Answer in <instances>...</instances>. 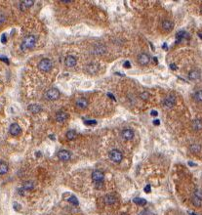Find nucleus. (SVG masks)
<instances>
[{"mask_svg": "<svg viewBox=\"0 0 202 215\" xmlns=\"http://www.w3.org/2000/svg\"><path fill=\"white\" fill-rule=\"evenodd\" d=\"M5 21H6V17L3 15V14L0 13V25L3 24V23H4Z\"/></svg>", "mask_w": 202, "mask_h": 215, "instance_id": "obj_31", "label": "nucleus"}, {"mask_svg": "<svg viewBox=\"0 0 202 215\" xmlns=\"http://www.w3.org/2000/svg\"><path fill=\"white\" fill-rule=\"evenodd\" d=\"M70 156H71V155H70V153L69 152V151L61 150V151H60V152L58 153V158H59V159H61V161H69Z\"/></svg>", "mask_w": 202, "mask_h": 215, "instance_id": "obj_6", "label": "nucleus"}, {"mask_svg": "<svg viewBox=\"0 0 202 215\" xmlns=\"http://www.w3.org/2000/svg\"><path fill=\"white\" fill-rule=\"evenodd\" d=\"M121 135H122V138L125 139V140H132L134 137V132L131 129H124L122 131Z\"/></svg>", "mask_w": 202, "mask_h": 215, "instance_id": "obj_12", "label": "nucleus"}, {"mask_svg": "<svg viewBox=\"0 0 202 215\" xmlns=\"http://www.w3.org/2000/svg\"><path fill=\"white\" fill-rule=\"evenodd\" d=\"M170 68H171L172 69H177V66H175V65L171 64V65H170Z\"/></svg>", "mask_w": 202, "mask_h": 215, "instance_id": "obj_39", "label": "nucleus"}, {"mask_svg": "<svg viewBox=\"0 0 202 215\" xmlns=\"http://www.w3.org/2000/svg\"><path fill=\"white\" fill-rule=\"evenodd\" d=\"M151 115H157V112L156 111H152L151 112Z\"/></svg>", "mask_w": 202, "mask_h": 215, "instance_id": "obj_40", "label": "nucleus"}, {"mask_svg": "<svg viewBox=\"0 0 202 215\" xmlns=\"http://www.w3.org/2000/svg\"><path fill=\"white\" fill-rule=\"evenodd\" d=\"M34 189V183L32 181H26L23 186V190L25 191H31Z\"/></svg>", "mask_w": 202, "mask_h": 215, "instance_id": "obj_21", "label": "nucleus"}, {"mask_svg": "<svg viewBox=\"0 0 202 215\" xmlns=\"http://www.w3.org/2000/svg\"><path fill=\"white\" fill-rule=\"evenodd\" d=\"M190 215H195V213H190Z\"/></svg>", "mask_w": 202, "mask_h": 215, "instance_id": "obj_42", "label": "nucleus"}, {"mask_svg": "<svg viewBox=\"0 0 202 215\" xmlns=\"http://www.w3.org/2000/svg\"><path fill=\"white\" fill-rule=\"evenodd\" d=\"M191 127L193 130H201L202 129V120H194L191 122Z\"/></svg>", "mask_w": 202, "mask_h": 215, "instance_id": "obj_19", "label": "nucleus"}, {"mask_svg": "<svg viewBox=\"0 0 202 215\" xmlns=\"http://www.w3.org/2000/svg\"><path fill=\"white\" fill-rule=\"evenodd\" d=\"M52 66H53V63L49 59H43L38 63V69L41 71H49L52 69Z\"/></svg>", "mask_w": 202, "mask_h": 215, "instance_id": "obj_3", "label": "nucleus"}, {"mask_svg": "<svg viewBox=\"0 0 202 215\" xmlns=\"http://www.w3.org/2000/svg\"><path fill=\"white\" fill-rule=\"evenodd\" d=\"M61 2H63V3H71V0H67V1H66V0H61Z\"/></svg>", "mask_w": 202, "mask_h": 215, "instance_id": "obj_38", "label": "nucleus"}, {"mask_svg": "<svg viewBox=\"0 0 202 215\" xmlns=\"http://www.w3.org/2000/svg\"><path fill=\"white\" fill-rule=\"evenodd\" d=\"M134 202L138 205H145L146 203V200L145 199H141V197H137L134 199Z\"/></svg>", "mask_w": 202, "mask_h": 215, "instance_id": "obj_26", "label": "nucleus"}, {"mask_svg": "<svg viewBox=\"0 0 202 215\" xmlns=\"http://www.w3.org/2000/svg\"><path fill=\"white\" fill-rule=\"evenodd\" d=\"M76 106H77L79 109H85V108L88 107V101L85 98H80L76 101Z\"/></svg>", "mask_w": 202, "mask_h": 215, "instance_id": "obj_17", "label": "nucleus"}, {"mask_svg": "<svg viewBox=\"0 0 202 215\" xmlns=\"http://www.w3.org/2000/svg\"><path fill=\"white\" fill-rule=\"evenodd\" d=\"M66 118H67V114L63 111L59 112L58 114L56 115V120L59 121V122H64V121L66 120Z\"/></svg>", "mask_w": 202, "mask_h": 215, "instance_id": "obj_15", "label": "nucleus"}, {"mask_svg": "<svg viewBox=\"0 0 202 215\" xmlns=\"http://www.w3.org/2000/svg\"><path fill=\"white\" fill-rule=\"evenodd\" d=\"M108 158H109L110 161H112L113 162L119 163V162H121V161L123 159V155L119 150H112V151H110L109 153H108Z\"/></svg>", "mask_w": 202, "mask_h": 215, "instance_id": "obj_2", "label": "nucleus"}, {"mask_svg": "<svg viewBox=\"0 0 202 215\" xmlns=\"http://www.w3.org/2000/svg\"><path fill=\"white\" fill-rule=\"evenodd\" d=\"M124 68H126V69H128V68H130L131 66V64H130V62H128V61H126V62L124 63Z\"/></svg>", "mask_w": 202, "mask_h": 215, "instance_id": "obj_33", "label": "nucleus"}, {"mask_svg": "<svg viewBox=\"0 0 202 215\" xmlns=\"http://www.w3.org/2000/svg\"><path fill=\"white\" fill-rule=\"evenodd\" d=\"M97 122H96V120H86V121H85V124H87V125H91V124H93V125H94V124H96Z\"/></svg>", "mask_w": 202, "mask_h": 215, "instance_id": "obj_32", "label": "nucleus"}, {"mask_svg": "<svg viewBox=\"0 0 202 215\" xmlns=\"http://www.w3.org/2000/svg\"><path fill=\"white\" fill-rule=\"evenodd\" d=\"M200 76H201V74L198 69H192L189 74V78L190 80H198Z\"/></svg>", "mask_w": 202, "mask_h": 215, "instance_id": "obj_13", "label": "nucleus"}, {"mask_svg": "<svg viewBox=\"0 0 202 215\" xmlns=\"http://www.w3.org/2000/svg\"><path fill=\"white\" fill-rule=\"evenodd\" d=\"M192 203L195 206H200L201 203H202V199H199V197H197L193 196V197H192Z\"/></svg>", "mask_w": 202, "mask_h": 215, "instance_id": "obj_25", "label": "nucleus"}, {"mask_svg": "<svg viewBox=\"0 0 202 215\" xmlns=\"http://www.w3.org/2000/svg\"><path fill=\"white\" fill-rule=\"evenodd\" d=\"M161 27H162V28L164 30L168 33V31H171L173 30V28H174V24H173L171 21H169V20H165V21L162 22Z\"/></svg>", "mask_w": 202, "mask_h": 215, "instance_id": "obj_10", "label": "nucleus"}, {"mask_svg": "<svg viewBox=\"0 0 202 215\" xmlns=\"http://www.w3.org/2000/svg\"><path fill=\"white\" fill-rule=\"evenodd\" d=\"M8 172V164L4 161H0V175H4Z\"/></svg>", "mask_w": 202, "mask_h": 215, "instance_id": "obj_22", "label": "nucleus"}, {"mask_svg": "<svg viewBox=\"0 0 202 215\" xmlns=\"http://www.w3.org/2000/svg\"><path fill=\"white\" fill-rule=\"evenodd\" d=\"M189 33H186V31H184V30H182V31H179V33L176 34V41H177L178 43L179 42H181L182 40H184V39H187L189 38Z\"/></svg>", "mask_w": 202, "mask_h": 215, "instance_id": "obj_14", "label": "nucleus"}, {"mask_svg": "<svg viewBox=\"0 0 202 215\" xmlns=\"http://www.w3.org/2000/svg\"><path fill=\"white\" fill-rule=\"evenodd\" d=\"M75 137H76V132L74 130H69V131H67L66 138L69 139V140H73Z\"/></svg>", "mask_w": 202, "mask_h": 215, "instance_id": "obj_24", "label": "nucleus"}, {"mask_svg": "<svg viewBox=\"0 0 202 215\" xmlns=\"http://www.w3.org/2000/svg\"><path fill=\"white\" fill-rule=\"evenodd\" d=\"M189 150L191 151L192 153H199L201 151V147L199 146L198 144H192L191 146L189 147Z\"/></svg>", "mask_w": 202, "mask_h": 215, "instance_id": "obj_23", "label": "nucleus"}, {"mask_svg": "<svg viewBox=\"0 0 202 215\" xmlns=\"http://www.w3.org/2000/svg\"><path fill=\"white\" fill-rule=\"evenodd\" d=\"M59 96H60V92H59L58 89H56V88L49 89L48 91L46 92V97L47 99H49V100H57L59 98Z\"/></svg>", "mask_w": 202, "mask_h": 215, "instance_id": "obj_5", "label": "nucleus"}, {"mask_svg": "<svg viewBox=\"0 0 202 215\" xmlns=\"http://www.w3.org/2000/svg\"><path fill=\"white\" fill-rule=\"evenodd\" d=\"M34 1L33 0H23V1L20 2V9L22 11L28 10L29 7H31L33 5Z\"/></svg>", "mask_w": 202, "mask_h": 215, "instance_id": "obj_9", "label": "nucleus"}, {"mask_svg": "<svg viewBox=\"0 0 202 215\" xmlns=\"http://www.w3.org/2000/svg\"><path fill=\"white\" fill-rule=\"evenodd\" d=\"M193 196L197 197H199V199H202V191H200V190H196V191L194 192V194H193Z\"/></svg>", "mask_w": 202, "mask_h": 215, "instance_id": "obj_29", "label": "nucleus"}, {"mask_svg": "<svg viewBox=\"0 0 202 215\" xmlns=\"http://www.w3.org/2000/svg\"><path fill=\"white\" fill-rule=\"evenodd\" d=\"M153 124H154V125H159V124H160V120H153Z\"/></svg>", "mask_w": 202, "mask_h": 215, "instance_id": "obj_37", "label": "nucleus"}, {"mask_svg": "<svg viewBox=\"0 0 202 215\" xmlns=\"http://www.w3.org/2000/svg\"><path fill=\"white\" fill-rule=\"evenodd\" d=\"M175 103H176V98H175V96H173V95H169L168 97L164 100V105H165V107L167 108H172L175 105Z\"/></svg>", "mask_w": 202, "mask_h": 215, "instance_id": "obj_11", "label": "nucleus"}, {"mask_svg": "<svg viewBox=\"0 0 202 215\" xmlns=\"http://www.w3.org/2000/svg\"><path fill=\"white\" fill-rule=\"evenodd\" d=\"M189 165H196V164H194V163H192V162H189Z\"/></svg>", "mask_w": 202, "mask_h": 215, "instance_id": "obj_41", "label": "nucleus"}, {"mask_svg": "<svg viewBox=\"0 0 202 215\" xmlns=\"http://www.w3.org/2000/svg\"><path fill=\"white\" fill-rule=\"evenodd\" d=\"M104 178H105V174L102 171H101V170L93 171L92 180L96 183V184H102V183L104 182Z\"/></svg>", "mask_w": 202, "mask_h": 215, "instance_id": "obj_4", "label": "nucleus"}, {"mask_svg": "<svg viewBox=\"0 0 202 215\" xmlns=\"http://www.w3.org/2000/svg\"><path fill=\"white\" fill-rule=\"evenodd\" d=\"M28 111L31 112L32 114H37V112H39L41 111V108L39 105H36V104H32L30 106L28 107Z\"/></svg>", "mask_w": 202, "mask_h": 215, "instance_id": "obj_20", "label": "nucleus"}, {"mask_svg": "<svg viewBox=\"0 0 202 215\" xmlns=\"http://www.w3.org/2000/svg\"><path fill=\"white\" fill-rule=\"evenodd\" d=\"M149 61H150V58H149L148 55L145 53L140 54L139 57H138V62H139L140 65H142V66H146L149 63Z\"/></svg>", "mask_w": 202, "mask_h": 215, "instance_id": "obj_7", "label": "nucleus"}, {"mask_svg": "<svg viewBox=\"0 0 202 215\" xmlns=\"http://www.w3.org/2000/svg\"><path fill=\"white\" fill-rule=\"evenodd\" d=\"M36 41H37L36 36L33 35V34H29V35L25 36V38H23L22 44H20V48H22V50L23 51L29 50V49L34 47Z\"/></svg>", "mask_w": 202, "mask_h": 215, "instance_id": "obj_1", "label": "nucleus"}, {"mask_svg": "<svg viewBox=\"0 0 202 215\" xmlns=\"http://www.w3.org/2000/svg\"><path fill=\"white\" fill-rule=\"evenodd\" d=\"M69 202H70V203H72V204H75V205H78V200H77V199H76L75 197H70L69 199Z\"/></svg>", "mask_w": 202, "mask_h": 215, "instance_id": "obj_28", "label": "nucleus"}, {"mask_svg": "<svg viewBox=\"0 0 202 215\" xmlns=\"http://www.w3.org/2000/svg\"><path fill=\"white\" fill-rule=\"evenodd\" d=\"M148 97H149V94L148 92H143L142 94H141V98L143 99V100H146V99H148Z\"/></svg>", "mask_w": 202, "mask_h": 215, "instance_id": "obj_30", "label": "nucleus"}, {"mask_svg": "<svg viewBox=\"0 0 202 215\" xmlns=\"http://www.w3.org/2000/svg\"><path fill=\"white\" fill-rule=\"evenodd\" d=\"M9 131H10L11 135L18 136V135L20 134L22 129H20V125L18 123H12L10 125V129H9Z\"/></svg>", "mask_w": 202, "mask_h": 215, "instance_id": "obj_8", "label": "nucleus"}, {"mask_svg": "<svg viewBox=\"0 0 202 215\" xmlns=\"http://www.w3.org/2000/svg\"><path fill=\"white\" fill-rule=\"evenodd\" d=\"M145 193H149V192H150V186H149V185L146 186V187L145 188Z\"/></svg>", "mask_w": 202, "mask_h": 215, "instance_id": "obj_34", "label": "nucleus"}, {"mask_svg": "<svg viewBox=\"0 0 202 215\" xmlns=\"http://www.w3.org/2000/svg\"><path fill=\"white\" fill-rule=\"evenodd\" d=\"M104 202H105V204L112 205V204L115 203L116 199H115V197L112 196V194H107V196L105 197V199H104Z\"/></svg>", "mask_w": 202, "mask_h": 215, "instance_id": "obj_16", "label": "nucleus"}, {"mask_svg": "<svg viewBox=\"0 0 202 215\" xmlns=\"http://www.w3.org/2000/svg\"><path fill=\"white\" fill-rule=\"evenodd\" d=\"M1 41H2V43H6V35H5V34H2Z\"/></svg>", "mask_w": 202, "mask_h": 215, "instance_id": "obj_35", "label": "nucleus"}, {"mask_svg": "<svg viewBox=\"0 0 202 215\" xmlns=\"http://www.w3.org/2000/svg\"><path fill=\"white\" fill-rule=\"evenodd\" d=\"M194 99H195V101H197V102H202V90H199V91L195 92Z\"/></svg>", "mask_w": 202, "mask_h": 215, "instance_id": "obj_27", "label": "nucleus"}, {"mask_svg": "<svg viewBox=\"0 0 202 215\" xmlns=\"http://www.w3.org/2000/svg\"><path fill=\"white\" fill-rule=\"evenodd\" d=\"M76 65V58L73 57V56H67L66 58V66H69V68H71V66H74Z\"/></svg>", "mask_w": 202, "mask_h": 215, "instance_id": "obj_18", "label": "nucleus"}, {"mask_svg": "<svg viewBox=\"0 0 202 215\" xmlns=\"http://www.w3.org/2000/svg\"><path fill=\"white\" fill-rule=\"evenodd\" d=\"M0 60L1 61H4L5 63H7V64H9V61H8V59H6L5 57H0Z\"/></svg>", "mask_w": 202, "mask_h": 215, "instance_id": "obj_36", "label": "nucleus"}]
</instances>
